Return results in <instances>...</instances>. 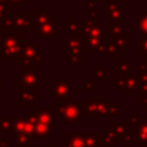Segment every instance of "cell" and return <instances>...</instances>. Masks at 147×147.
I'll return each mask as SVG.
<instances>
[{"label": "cell", "instance_id": "2", "mask_svg": "<svg viewBox=\"0 0 147 147\" xmlns=\"http://www.w3.org/2000/svg\"><path fill=\"white\" fill-rule=\"evenodd\" d=\"M83 116L87 117H117L119 116V102L109 101L108 96H90L87 101L77 102Z\"/></svg>", "mask_w": 147, "mask_h": 147}, {"label": "cell", "instance_id": "25", "mask_svg": "<svg viewBox=\"0 0 147 147\" xmlns=\"http://www.w3.org/2000/svg\"><path fill=\"white\" fill-rule=\"evenodd\" d=\"M83 5L88 10V17H91V18H98V8L95 6V1L88 0L87 2H83Z\"/></svg>", "mask_w": 147, "mask_h": 147}, {"label": "cell", "instance_id": "23", "mask_svg": "<svg viewBox=\"0 0 147 147\" xmlns=\"http://www.w3.org/2000/svg\"><path fill=\"white\" fill-rule=\"evenodd\" d=\"M94 70V77L96 80H108V71L103 68L102 64H94L93 65Z\"/></svg>", "mask_w": 147, "mask_h": 147}, {"label": "cell", "instance_id": "32", "mask_svg": "<svg viewBox=\"0 0 147 147\" xmlns=\"http://www.w3.org/2000/svg\"><path fill=\"white\" fill-rule=\"evenodd\" d=\"M46 147H56V145H54V144H48V145H46Z\"/></svg>", "mask_w": 147, "mask_h": 147}, {"label": "cell", "instance_id": "31", "mask_svg": "<svg viewBox=\"0 0 147 147\" xmlns=\"http://www.w3.org/2000/svg\"><path fill=\"white\" fill-rule=\"evenodd\" d=\"M3 64V57L0 55V65H2Z\"/></svg>", "mask_w": 147, "mask_h": 147}, {"label": "cell", "instance_id": "26", "mask_svg": "<svg viewBox=\"0 0 147 147\" xmlns=\"http://www.w3.org/2000/svg\"><path fill=\"white\" fill-rule=\"evenodd\" d=\"M83 86L85 91H98V80L95 78H93L92 80H84L83 82Z\"/></svg>", "mask_w": 147, "mask_h": 147}, {"label": "cell", "instance_id": "12", "mask_svg": "<svg viewBox=\"0 0 147 147\" xmlns=\"http://www.w3.org/2000/svg\"><path fill=\"white\" fill-rule=\"evenodd\" d=\"M25 117L30 119V122L32 123L33 125V132H34V137L36 138H47L52 134V126L42 123L41 121H39L37 117H36V114L34 113H30V111H26L25 113Z\"/></svg>", "mask_w": 147, "mask_h": 147}, {"label": "cell", "instance_id": "7", "mask_svg": "<svg viewBox=\"0 0 147 147\" xmlns=\"http://www.w3.org/2000/svg\"><path fill=\"white\" fill-rule=\"evenodd\" d=\"M14 83L20 88L38 92L40 90V70L20 69V72L15 76Z\"/></svg>", "mask_w": 147, "mask_h": 147}, {"label": "cell", "instance_id": "17", "mask_svg": "<svg viewBox=\"0 0 147 147\" xmlns=\"http://www.w3.org/2000/svg\"><path fill=\"white\" fill-rule=\"evenodd\" d=\"M15 134V144L14 147H30L31 144L34 142L36 137L28 133H14Z\"/></svg>", "mask_w": 147, "mask_h": 147}, {"label": "cell", "instance_id": "6", "mask_svg": "<svg viewBox=\"0 0 147 147\" xmlns=\"http://www.w3.org/2000/svg\"><path fill=\"white\" fill-rule=\"evenodd\" d=\"M45 55L40 52L39 44H31L29 39H22L20 69H34L36 63L45 64Z\"/></svg>", "mask_w": 147, "mask_h": 147}, {"label": "cell", "instance_id": "8", "mask_svg": "<svg viewBox=\"0 0 147 147\" xmlns=\"http://www.w3.org/2000/svg\"><path fill=\"white\" fill-rule=\"evenodd\" d=\"M55 114L67 123H82L84 117L77 102H72V101L57 100Z\"/></svg>", "mask_w": 147, "mask_h": 147}, {"label": "cell", "instance_id": "5", "mask_svg": "<svg viewBox=\"0 0 147 147\" xmlns=\"http://www.w3.org/2000/svg\"><path fill=\"white\" fill-rule=\"evenodd\" d=\"M22 38L17 32H0V55L3 59H21Z\"/></svg>", "mask_w": 147, "mask_h": 147}, {"label": "cell", "instance_id": "11", "mask_svg": "<svg viewBox=\"0 0 147 147\" xmlns=\"http://www.w3.org/2000/svg\"><path fill=\"white\" fill-rule=\"evenodd\" d=\"M52 93L59 101H71V80H52Z\"/></svg>", "mask_w": 147, "mask_h": 147}, {"label": "cell", "instance_id": "18", "mask_svg": "<svg viewBox=\"0 0 147 147\" xmlns=\"http://www.w3.org/2000/svg\"><path fill=\"white\" fill-rule=\"evenodd\" d=\"M134 31L140 34L141 38L147 37V8L145 9V13L141 14L136 18V28Z\"/></svg>", "mask_w": 147, "mask_h": 147}, {"label": "cell", "instance_id": "20", "mask_svg": "<svg viewBox=\"0 0 147 147\" xmlns=\"http://www.w3.org/2000/svg\"><path fill=\"white\" fill-rule=\"evenodd\" d=\"M124 25H125V20H122V21H109L108 22V26H107V31L111 36H118V34L123 33Z\"/></svg>", "mask_w": 147, "mask_h": 147}, {"label": "cell", "instance_id": "28", "mask_svg": "<svg viewBox=\"0 0 147 147\" xmlns=\"http://www.w3.org/2000/svg\"><path fill=\"white\" fill-rule=\"evenodd\" d=\"M28 0H8L9 7H24Z\"/></svg>", "mask_w": 147, "mask_h": 147}, {"label": "cell", "instance_id": "1", "mask_svg": "<svg viewBox=\"0 0 147 147\" xmlns=\"http://www.w3.org/2000/svg\"><path fill=\"white\" fill-rule=\"evenodd\" d=\"M108 31L107 28L98 23V18L84 17L82 21V39L84 54L106 53Z\"/></svg>", "mask_w": 147, "mask_h": 147}, {"label": "cell", "instance_id": "35", "mask_svg": "<svg viewBox=\"0 0 147 147\" xmlns=\"http://www.w3.org/2000/svg\"><path fill=\"white\" fill-rule=\"evenodd\" d=\"M28 1H33V2H38V1H40V0H28Z\"/></svg>", "mask_w": 147, "mask_h": 147}, {"label": "cell", "instance_id": "30", "mask_svg": "<svg viewBox=\"0 0 147 147\" xmlns=\"http://www.w3.org/2000/svg\"><path fill=\"white\" fill-rule=\"evenodd\" d=\"M8 144H9V139L8 138L0 139V147H8Z\"/></svg>", "mask_w": 147, "mask_h": 147}, {"label": "cell", "instance_id": "36", "mask_svg": "<svg viewBox=\"0 0 147 147\" xmlns=\"http://www.w3.org/2000/svg\"><path fill=\"white\" fill-rule=\"evenodd\" d=\"M146 2H147V0H146Z\"/></svg>", "mask_w": 147, "mask_h": 147}, {"label": "cell", "instance_id": "27", "mask_svg": "<svg viewBox=\"0 0 147 147\" xmlns=\"http://www.w3.org/2000/svg\"><path fill=\"white\" fill-rule=\"evenodd\" d=\"M140 117H141L140 116V113H138V111H131L130 113V119H129L130 126H137Z\"/></svg>", "mask_w": 147, "mask_h": 147}, {"label": "cell", "instance_id": "14", "mask_svg": "<svg viewBox=\"0 0 147 147\" xmlns=\"http://www.w3.org/2000/svg\"><path fill=\"white\" fill-rule=\"evenodd\" d=\"M136 127L137 131L134 134V142L140 147H147V116L140 117Z\"/></svg>", "mask_w": 147, "mask_h": 147}, {"label": "cell", "instance_id": "29", "mask_svg": "<svg viewBox=\"0 0 147 147\" xmlns=\"http://www.w3.org/2000/svg\"><path fill=\"white\" fill-rule=\"evenodd\" d=\"M140 106L144 107L145 110L147 111V92L140 94Z\"/></svg>", "mask_w": 147, "mask_h": 147}, {"label": "cell", "instance_id": "15", "mask_svg": "<svg viewBox=\"0 0 147 147\" xmlns=\"http://www.w3.org/2000/svg\"><path fill=\"white\" fill-rule=\"evenodd\" d=\"M36 117L41 121L42 123L52 126V127H55L56 126V122H55V116L56 114L54 111L51 110L49 107L47 108H40V107H36Z\"/></svg>", "mask_w": 147, "mask_h": 147}, {"label": "cell", "instance_id": "3", "mask_svg": "<svg viewBox=\"0 0 147 147\" xmlns=\"http://www.w3.org/2000/svg\"><path fill=\"white\" fill-rule=\"evenodd\" d=\"M34 26V14L32 13H8L0 23V32L14 30L17 33H29Z\"/></svg>", "mask_w": 147, "mask_h": 147}, {"label": "cell", "instance_id": "9", "mask_svg": "<svg viewBox=\"0 0 147 147\" xmlns=\"http://www.w3.org/2000/svg\"><path fill=\"white\" fill-rule=\"evenodd\" d=\"M115 133V139L117 144H125V147H129V145L134 140V136L130 132V124L127 123H121V122H110L108 125Z\"/></svg>", "mask_w": 147, "mask_h": 147}, {"label": "cell", "instance_id": "22", "mask_svg": "<svg viewBox=\"0 0 147 147\" xmlns=\"http://www.w3.org/2000/svg\"><path fill=\"white\" fill-rule=\"evenodd\" d=\"M102 139H103V142L107 147H114V144L116 142V139H115V133L114 131L107 126L103 129V132H102Z\"/></svg>", "mask_w": 147, "mask_h": 147}, {"label": "cell", "instance_id": "24", "mask_svg": "<svg viewBox=\"0 0 147 147\" xmlns=\"http://www.w3.org/2000/svg\"><path fill=\"white\" fill-rule=\"evenodd\" d=\"M14 117H0V132H13Z\"/></svg>", "mask_w": 147, "mask_h": 147}, {"label": "cell", "instance_id": "4", "mask_svg": "<svg viewBox=\"0 0 147 147\" xmlns=\"http://www.w3.org/2000/svg\"><path fill=\"white\" fill-rule=\"evenodd\" d=\"M34 30L36 38L41 37L52 38L56 37V18L46 10L45 7H37L34 10Z\"/></svg>", "mask_w": 147, "mask_h": 147}, {"label": "cell", "instance_id": "33", "mask_svg": "<svg viewBox=\"0 0 147 147\" xmlns=\"http://www.w3.org/2000/svg\"><path fill=\"white\" fill-rule=\"evenodd\" d=\"M119 1H122V2H132L133 0H119Z\"/></svg>", "mask_w": 147, "mask_h": 147}, {"label": "cell", "instance_id": "16", "mask_svg": "<svg viewBox=\"0 0 147 147\" xmlns=\"http://www.w3.org/2000/svg\"><path fill=\"white\" fill-rule=\"evenodd\" d=\"M106 53H107L109 59H118V56L123 53L121 51V48L118 47V45L116 44L114 37L110 36L109 33H108L107 42H106Z\"/></svg>", "mask_w": 147, "mask_h": 147}, {"label": "cell", "instance_id": "19", "mask_svg": "<svg viewBox=\"0 0 147 147\" xmlns=\"http://www.w3.org/2000/svg\"><path fill=\"white\" fill-rule=\"evenodd\" d=\"M82 34V23L75 17L67 18V36H80Z\"/></svg>", "mask_w": 147, "mask_h": 147}, {"label": "cell", "instance_id": "21", "mask_svg": "<svg viewBox=\"0 0 147 147\" xmlns=\"http://www.w3.org/2000/svg\"><path fill=\"white\" fill-rule=\"evenodd\" d=\"M113 37H114L116 44L118 45V47L121 48V51L124 53L125 49H127L129 48V45H130V34L123 32V33H121L118 36H113Z\"/></svg>", "mask_w": 147, "mask_h": 147}, {"label": "cell", "instance_id": "13", "mask_svg": "<svg viewBox=\"0 0 147 147\" xmlns=\"http://www.w3.org/2000/svg\"><path fill=\"white\" fill-rule=\"evenodd\" d=\"M14 94H15V100L22 107L34 106V103L40 100V98H38V95H36L33 93V91H29V90H24V88H20Z\"/></svg>", "mask_w": 147, "mask_h": 147}, {"label": "cell", "instance_id": "34", "mask_svg": "<svg viewBox=\"0 0 147 147\" xmlns=\"http://www.w3.org/2000/svg\"><path fill=\"white\" fill-rule=\"evenodd\" d=\"M91 1H95V2H96V1H103V2H105V1H107V0H91Z\"/></svg>", "mask_w": 147, "mask_h": 147}, {"label": "cell", "instance_id": "10", "mask_svg": "<svg viewBox=\"0 0 147 147\" xmlns=\"http://www.w3.org/2000/svg\"><path fill=\"white\" fill-rule=\"evenodd\" d=\"M125 6L119 0H107L103 3V16L109 21H122L124 20Z\"/></svg>", "mask_w": 147, "mask_h": 147}]
</instances>
